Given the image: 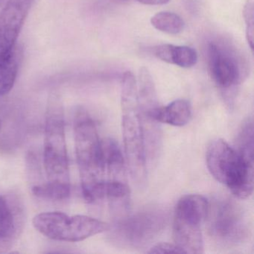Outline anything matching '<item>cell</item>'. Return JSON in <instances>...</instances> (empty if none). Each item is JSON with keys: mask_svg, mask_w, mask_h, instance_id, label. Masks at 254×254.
I'll return each instance as SVG.
<instances>
[{"mask_svg": "<svg viewBox=\"0 0 254 254\" xmlns=\"http://www.w3.org/2000/svg\"><path fill=\"white\" fill-rule=\"evenodd\" d=\"M0 130H1V122H0Z\"/></svg>", "mask_w": 254, "mask_h": 254, "instance_id": "cell-22", "label": "cell"}, {"mask_svg": "<svg viewBox=\"0 0 254 254\" xmlns=\"http://www.w3.org/2000/svg\"><path fill=\"white\" fill-rule=\"evenodd\" d=\"M154 54L162 62L182 68L192 67L197 62V52L187 46L162 44L154 47Z\"/></svg>", "mask_w": 254, "mask_h": 254, "instance_id": "cell-15", "label": "cell"}, {"mask_svg": "<svg viewBox=\"0 0 254 254\" xmlns=\"http://www.w3.org/2000/svg\"><path fill=\"white\" fill-rule=\"evenodd\" d=\"M167 212L158 206H148L114 220L111 239L117 246L140 249L149 245L164 229Z\"/></svg>", "mask_w": 254, "mask_h": 254, "instance_id": "cell-5", "label": "cell"}, {"mask_svg": "<svg viewBox=\"0 0 254 254\" xmlns=\"http://www.w3.org/2000/svg\"><path fill=\"white\" fill-rule=\"evenodd\" d=\"M23 210L15 198L0 196V254L11 249L20 236Z\"/></svg>", "mask_w": 254, "mask_h": 254, "instance_id": "cell-12", "label": "cell"}, {"mask_svg": "<svg viewBox=\"0 0 254 254\" xmlns=\"http://www.w3.org/2000/svg\"><path fill=\"white\" fill-rule=\"evenodd\" d=\"M191 107L185 99H178L165 107H160L155 111L156 120L160 123L182 127L190 122Z\"/></svg>", "mask_w": 254, "mask_h": 254, "instance_id": "cell-16", "label": "cell"}, {"mask_svg": "<svg viewBox=\"0 0 254 254\" xmlns=\"http://www.w3.org/2000/svg\"><path fill=\"white\" fill-rule=\"evenodd\" d=\"M23 50L18 44L0 53V96L11 91L18 74Z\"/></svg>", "mask_w": 254, "mask_h": 254, "instance_id": "cell-14", "label": "cell"}, {"mask_svg": "<svg viewBox=\"0 0 254 254\" xmlns=\"http://www.w3.org/2000/svg\"><path fill=\"white\" fill-rule=\"evenodd\" d=\"M122 129L127 168L139 187L147 181V160L139 114L137 82L130 71L121 81Z\"/></svg>", "mask_w": 254, "mask_h": 254, "instance_id": "cell-3", "label": "cell"}, {"mask_svg": "<svg viewBox=\"0 0 254 254\" xmlns=\"http://www.w3.org/2000/svg\"><path fill=\"white\" fill-rule=\"evenodd\" d=\"M148 254H185L176 244L159 243L150 248Z\"/></svg>", "mask_w": 254, "mask_h": 254, "instance_id": "cell-20", "label": "cell"}, {"mask_svg": "<svg viewBox=\"0 0 254 254\" xmlns=\"http://www.w3.org/2000/svg\"><path fill=\"white\" fill-rule=\"evenodd\" d=\"M209 209V202L200 194H187L178 200L174 215L173 238L185 254L204 252L201 227Z\"/></svg>", "mask_w": 254, "mask_h": 254, "instance_id": "cell-6", "label": "cell"}, {"mask_svg": "<svg viewBox=\"0 0 254 254\" xmlns=\"http://www.w3.org/2000/svg\"><path fill=\"white\" fill-rule=\"evenodd\" d=\"M136 81L145 155L147 160L154 162L158 158L162 145L160 123L154 117L159 107L157 92L154 80L146 68H140Z\"/></svg>", "mask_w": 254, "mask_h": 254, "instance_id": "cell-8", "label": "cell"}, {"mask_svg": "<svg viewBox=\"0 0 254 254\" xmlns=\"http://www.w3.org/2000/svg\"><path fill=\"white\" fill-rule=\"evenodd\" d=\"M206 165L215 180L235 197L247 199L254 191V164L221 139L211 142L206 150Z\"/></svg>", "mask_w": 254, "mask_h": 254, "instance_id": "cell-4", "label": "cell"}, {"mask_svg": "<svg viewBox=\"0 0 254 254\" xmlns=\"http://www.w3.org/2000/svg\"><path fill=\"white\" fill-rule=\"evenodd\" d=\"M35 0H8L0 14V53L17 44Z\"/></svg>", "mask_w": 254, "mask_h": 254, "instance_id": "cell-10", "label": "cell"}, {"mask_svg": "<svg viewBox=\"0 0 254 254\" xmlns=\"http://www.w3.org/2000/svg\"><path fill=\"white\" fill-rule=\"evenodd\" d=\"M209 217V232L219 245L233 247L248 237V224L242 209L234 202L222 200L215 203Z\"/></svg>", "mask_w": 254, "mask_h": 254, "instance_id": "cell-9", "label": "cell"}, {"mask_svg": "<svg viewBox=\"0 0 254 254\" xmlns=\"http://www.w3.org/2000/svg\"><path fill=\"white\" fill-rule=\"evenodd\" d=\"M75 146L83 196L90 203L105 198V169L102 140L96 125L86 112L75 121Z\"/></svg>", "mask_w": 254, "mask_h": 254, "instance_id": "cell-2", "label": "cell"}, {"mask_svg": "<svg viewBox=\"0 0 254 254\" xmlns=\"http://www.w3.org/2000/svg\"><path fill=\"white\" fill-rule=\"evenodd\" d=\"M209 73L215 84L229 89L241 81V70L236 59L215 43L208 48Z\"/></svg>", "mask_w": 254, "mask_h": 254, "instance_id": "cell-11", "label": "cell"}, {"mask_svg": "<svg viewBox=\"0 0 254 254\" xmlns=\"http://www.w3.org/2000/svg\"><path fill=\"white\" fill-rule=\"evenodd\" d=\"M44 165L47 182L37 185L34 194L53 200L67 198L70 195L71 187L64 118L60 99L56 95L50 97L47 108Z\"/></svg>", "mask_w": 254, "mask_h": 254, "instance_id": "cell-1", "label": "cell"}, {"mask_svg": "<svg viewBox=\"0 0 254 254\" xmlns=\"http://www.w3.org/2000/svg\"><path fill=\"white\" fill-rule=\"evenodd\" d=\"M105 182H127V164L118 143L114 139L102 140Z\"/></svg>", "mask_w": 254, "mask_h": 254, "instance_id": "cell-13", "label": "cell"}, {"mask_svg": "<svg viewBox=\"0 0 254 254\" xmlns=\"http://www.w3.org/2000/svg\"><path fill=\"white\" fill-rule=\"evenodd\" d=\"M139 3L147 5H163L169 3L170 0H136Z\"/></svg>", "mask_w": 254, "mask_h": 254, "instance_id": "cell-21", "label": "cell"}, {"mask_svg": "<svg viewBox=\"0 0 254 254\" xmlns=\"http://www.w3.org/2000/svg\"><path fill=\"white\" fill-rule=\"evenodd\" d=\"M254 0H248L244 7L243 15L246 23L247 41L251 50H254Z\"/></svg>", "mask_w": 254, "mask_h": 254, "instance_id": "cell-19", "label": "cell"}, {"mask_svg": "<svg viewBox=\"0 0 254 254\" xmlns=\"http://www.w3.org/2000/svg\"><path fill=\"white\" fill-rule=\"evenodd\" d=\"M33 225L39 233L53 240L77 242L109 230V224L87 215H68L62 212L38 214Z\"/></svg>", "mask_w": 254, "mask_h": 254, "instance_id": "cell-7", "label": "cell"}, {"mask_svg": "<svg viewBox=\"0 0 254 254\" xmlns=\"http://www.w3.org/2000/svg\"><path fill=\"white\" fill-rule=\"evenodd\" d=\"M151 23L157 30L169 35H178L185 28L182 17L169 11L157 13L151 17Z\"/></svg>", "mask_w": 254, "mask_h": 254, "instance_id": "cell-17", "label": "cell"}, {"mask_svg": "<svg viewBox=\"0 0 254 254\" xmlns=\"http://www.w3.org/2000/svg\"><path fill=\"white\" fill-rule=\"evenodd\" d=\"M254 122L248 119L242 125L237 137L236 151L248 163L254 164Z\"/></svg>", "mask_w": 254, "mask_h": 254, "instance_id": "cell-18", "label": "cell"}]
</instances>
